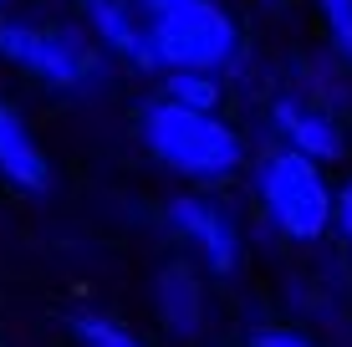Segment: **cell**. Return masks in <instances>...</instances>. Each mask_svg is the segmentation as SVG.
<instances>
[{"mask_svg": "<svg viewBox=\"0 0 352 347\" xmlns=\"http://www.w3.org/2000/svg\"><path fill=\"white\" fill-rule=\"evenodd\" d=\"M0 179L21 194H46L52 189V164H46L41 143L31 138L26 117L0 98Z\"/></svg>", "mask_w": 352, "mask_h": 347, "instance_id": "7", "label": "cell"}, {"mask_svg": "<svg viewBox=\"0 0 352 347\" xmlns=\"http://www.w3.org/2000/svg\"><path fill=\"white\" fill-rule=\"evenodd\" d=\"M164 102L189 107V113H220L225 87L210 71H164Z\"/></svg>", "mask_w": 352, "mask_h": 347, "instance_id": "10", "label": "cell"}, {"mask_svg": "<svg viewBox=\"0 0 352 347\" xmlns=\"http://www.w3.org/2000/svg\"><path fill=\"white\" fill-rule=\"evenodd\" d=\"M153 302H159V322L174 337H199L204 332V286L189 266H164L153 281Z\"/></svg>", "mask_w": 352, "mask_h": 347, "instance_id": "9", "label": "cell"}, {"mask_svg": "<svg viewBox=\"0 0 352 347\" xmlns=\"http://www.w3.org/2000/svg\"><path fill=\"white\" fill-rule=\"evenodd\" d=\"M256 199L265 210V220L276 225V235L296 245H311L332 230V179L322 164L301 159V153L271 148L256 159Z\"/></svg>", "mask_w": 352, "mask_h": 347, "instance_id": "3", "label": "cell"}, {"mask_svg": "<svg viewBox=\"0 0 352 347\" xmlns=\"http://www.w3.org/2000/svg\"><path fill=\"white\" fill-rule=\"evenodd\" d=\"M168 225L199 256V266L210 276H235L245 245H240V225L230 220L225 205H214L210 194H174L168 199Z\"/></svg>", "mask_w": 352, "mask_h": 347, "instance_id": "5", "label": "cell"}, {"mask_svg": "<svg viewBox=\"0 0 352 347\" xmlns=\"http://www.w3.org/2000/svg\"><path fill=\"white\" fill-rule=\"evenodd\" d=\"M143 41H148V67L153 71H220L240 52V26L220 0H184L159 16L143 21Z\"/></svg>", "mask_w": 352, "mask_h": 347, "instance_id": "2", "label": "cell"}, {"mask_svg": "<svg viewBox=\"0 0 352 347\" xmlns=\"http://www.w3.org/2000/svg\"><path fill=\"white\" fill-rule=\"evenodd\" d=\"M250 347H322V342H311L307 332H291V327H261L250 332Z\"/></svg>", "mask_w": 352, "mask_h": 347, "instance_id": "13", "label": "cell"}, {"mask_svg": "<svg viewBox=\"0 0 352 347\" xmlns=\"http://www.w3.org/2000/svg\"><path fill=\"white\" fill-rule=\"evenodd\" d=\"M332 230L352 245V179H347V184L332 194Z\"/></svg>", "mask_w": 352, "mask_h": 347, "instance_id": "14", "label": "cell"}, {"mask_svg": "<svg viewBox=\"0 0 352 347\" xmlns=\"http://www.w3.org/2000/svg\"><path fill=\"white\" fill-rule=\"evenodd\" d=\"M72 332H77V342H82V347H148L143 337H133L123 322H113V317H102V312H82V317H72Z\"/></svg>", "mask_w": 352, "mask_h": 347, "instance_id": "11", "label": "cell"}, {"mask_svg": "<svg viewBox=\"0 0 352 347\" xmlns=\"http://www.w3.org/2000/svg\"><path fill=\"white\" fill-rule=\"evenodd\" d=\"M0 56L46 87H82L97 77V52L72 31H46L31 21H0Z\"/></svg>", "mask_w": 352, "mask_h": 347, "instance_id": "4", "label": "cell"}, {"mask_svg": "<svg viewBox=\"0 0 352 347\" xmlns=\"http://www.w3.org/2000/svg\"><path fill=\"white\" fill-rule=\"evenodd\" d=\"M82 16H87V26H92L102 52L123 56L138 71H153L148 67V41H143V21H138L133 0H82Z\"/></svg>", "mask_w": 352, "mask_h": 347, "instance_id": "8", "label": "cell"}, {"mask_svg": "<svg viewBox=\"0 0 352 347\" xmlns=\"http://www.w3.org/2000/svg\"><path fill=\"white\" fill-rule=\"evenodd\" d=\"M271 128H276V148H286V153H301V159H311V164H337L342 159V123H337L332 113H322V107H311L307 98H276L271 102Z\"/></svg>", "mask_w": 352, "mask_h": 347, "instance_id": "6", "label": "cell"}, {"mask_svg": "<svg viewBox=\"0 0 352 347\" xmlns=\"http://www.w3.org/2000/svg\"><path fill=\"white\" fill-rule=\"evenodd\" d=\"M317 16H322V31L332 41V52L352 67V0H317Z\"/></svg>", "mask_w": 352, "mask_h": 347, "instance_id": "12", "label": "cell"}, {"mask_svg": "<svg viewBox=\"0 0 352 347\" xmlns=\"http://www.w3.org/2000/svg\"><path fill=\"white\" fill-rule=\"evenodd\" d=\"M138 10H148V16H159V10H168V5H184V0H133Z\"/></svg>", "mask_w": 352, "mask_h": 347, "instance_id": "15", "label": "cell"}, {"mask_svg": "<svg viewBox=\"0 0 352 347\" xmlns=\"http://www.w3.org/2000/svg\"><path fill=\"white\" fill-rule=\"evenodd\" d=\"M138 138L168 174L189 179V184H225L245 164V138L225 123L220 113H189L164 98H153L138 113Z\"/></svg>", "mask_w": 352, "mask_h": 347, "instance_id": "1", "label": "cell"}]
</instances>
